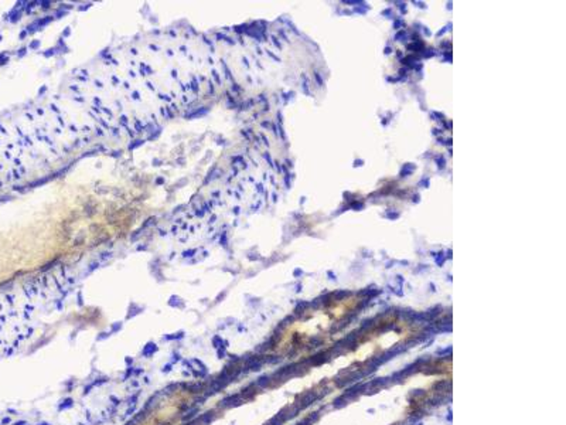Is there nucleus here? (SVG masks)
Returning <instances> with one entry per match:
<instances>
[{
  "label": "nucleus",
  "instance_id": "f257e3e1",
  "mask_svg": "<svg viewBox=\"0 0 566 425\" xmlns=\"http://www.w3.org/2000/svg\"><path fill=\"white\" fill-rule=\"evenodd\" d=\"M178 409H180V400H170V401L158 407L149 419L146 420L140 425H162L177 416Z\"/></svg>",
  "mask_w": 566,
  "mask_h": 425
}]
</instances>
